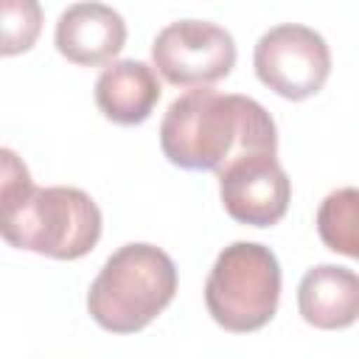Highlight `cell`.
<instances>
[{"label": "cell", "mask_w": 359, "mask_h": 359, "mask_svg": "<svg viewBox=\"0 0 359 359\" xmlns=\"http://www.w3.org/2000/svg\"><path fill=\"white\" fill-rule=\"evenodd\" d=\"M160 149L168 163L185 171H213L219 177L247 154H275L278 132L272 115L255 98L194 87L165 109Z\"/></svg>", "instance_id": "6da1fadb"}, {"label": "cell", "mask_w": 359, "mask_h": 359, "mask_svg": "<svg viewBox=\"0 0 359 359\" xmlns=\"http://www.w3.org/2000/svg\"><path fill=\"white\" fill-rule=\"evenodd\" d=\"M0 160V230L11 247L56 261H76L98 244L101 210L90 194L73 185L34 188L25 163L11 149H3Z\"/></svg>", "instance_id": "7a4b0ae2"}, {"label": "cell", "mask_w": 359, "mask_h": 359, "mask_svg": "<svg viewBox=\"0 0 359 359\" xmlns=\"http://www.w3.org/2000/svg\"><path fill=\"white\" fill-rule=\"evenodd\" d=\"M177 294V266L154 244H123L115 250L87 292L90 317L112 334L143 331Z\"/></svg>", "instance_id": "3957f363"}, {"label": "cell", "mask_w": 359, "mask_h": 359, "mask_svg": "<svg viewBox=\"0 0 359 359\" xmlns=\"http://www.w3.org/2000/svg\"><path fill=\"white\" fill-rule=\"evenodd\" d=\"M280 300V264L258 241L224 247L205 283V306L216 325L233 334L264 328Z\"/></svg>", "instance_id": "277c9868"}, {"label": "cell", "mask_w": 359, "mask_h": 359, "mask_svg": "<svg viewBox=\"0 0 359 359\" xmlns=\"http://www.w3.org/2000/svg\"><path fill=\"white\" fill-rule=\"evenodd\" d=\"M252 67L261 84L272 93L289 101H303L317 95L328 81L331 50L314 28L283 22L258 39Z\"/></svg>", "instance_id": "5b68a950"}, {"label": "cell", "mask_w": 359, "mask_h": 359, "mask_svg": "<svg viewBox=\"0 0 359 359\" xmlns=\"http://www.w3.org/2000/svg\"><path fill=\"white\" fill-rule=\"evenodd\" d=\"M151 62L174 87H210L236 65L230 31L208 20H177L151 42Z\"/></svg>", "instance_id": "8992f818"}, {"label": "cell", "mask_w": 359, "mask_h": 359, "mask_svg": "<svg viewBox=\"0 0 359 359\" xmlns=\"http://www.w3.org/2000/svg\"><path fill=\"white\" fill-rule=\"evenodd\" d=\"M219 194L230 219L250 227H272L289 210L292 182L272 151H258L219 174Z\"/></svg>", "instance_id": "52a82bcc"}, {"label": "cell", "mask_w": 359, "mask_h": 359, "mask_svg": "<svg viewBox=\"0 0 359 359\" xmlns=\"http://www.w3.org/2000/svg\"><path fill=\"white\" fill-rule=\"evenodd\" d=\"M56 50L81 67H95L121 53L126 42L123 17L104 3H73L56 22Z\"/></svg>", "instance_id": "ba28073f"}, {"label": "cell", "mask_w": 359, "mask_h": 359, "mask_svg": "<svg viewBox=\"0 0 359 359\" xmlns=\"http://www.w3.org/2000/svg\"><path fill=\"white\" fill-rule=\"evenodd\" d=\"M300 317L323 331H339L359 320V275L348 266H311L297 286Z\"/></svg>", "instance_id": "9c48e42d"}, {"label": "cell", "mask_w": 359, "mask_h": 359, "mask_svg": "<svg viewBox=\"0 0 359 359\" xmlns=\"http://www.w3.org/2000/svg\"><path fill=\"white\" fill-rule=\"evenodd\" d=\"M160 101L154 67L137 59H121L104 67L95 81V104L104 118L121 126L143 123Z\"/></svg>", "instance_id": "30bf717a"}, {"label": "cell", "mask_w": 359, "mask_h": 359, "mask_svg": "<svg viewBox=\"0 0 359 359\" xmlns=\"http://www.w3.org/2000/svg\"><path fill=\"white\" fill-rule=\"evenodd\" d=\"M317 233L331 252L359 261V188H337L320 202Z\"/></svg>", "instance_id": "8fae6325"}, {"label": "cell", "mask_w": 359, "mask_h": 359, "mask_svg": "<svg viewBox=\"0 0 359 359\" xmlns=\"http://www.w3.org/2000/svg\"><path fill=\"white\" fill-rule=\"evenodd\" d=\"M0 20H3L0 53L17 56V53L31 50L39 36L42 6L39 0H0Z\"/></svg>", "instance_id": "7c38bea8"}]
</instances>
